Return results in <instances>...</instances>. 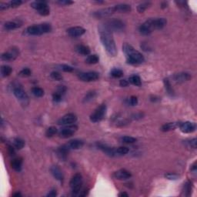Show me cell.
Segmentation results:
<instances>
[{"instance_id":"obj_1","label":"cell","mask_w":197,"mask_h":197,"mask_svg":"<svg viewBox=\"0 0 197 197\" xmlns=\"http://www.w3.org/2000/svg\"><path fill=\"white\" fill-rule=\"evenodd\" d=\"M99 32L100 36V41L102 46H104L106 51L110 56H116L117 55V48L116 42L114 40L112 33L109 31L106 30L103 27H99Z\"/></svg>"},{"instance_id":"obj_2","label":"cell","mask_w":197,"mask_h":197,"mask_svg":"<svg viewBox=\"0 0 197 197\" xmlns=\"http://www.w3.org/2000/svg\"><path fill=\"white\" fill-rule=\"evenodd\" d=\"M123 51L126 57V63L129 65L141 64L145 61L144 56L141 53L136 50L133 46L128 43H124Z\"/></svg>"},{"instance_id":"obj_3","label":"cell","mask_w":197,"mask_h":197,"mask_svg":"<svg viewBox=\"0 0 197 197\" xmlns=\"http://www.w3.org/2000/svg\"><path fill=\"white\" fill-rule=\"evenodd\" d=\"M52 31L51 25L49 23H42L39 25L30 26L26 28V32L29 36H41L49 33Z\"/></svg>"},{"instance_id":"obj_4","label":"cell","mask_w":197,"mask_h":197,"mask_svg":"<svg viewBox=\"0 0 197 197\" xmlns=\"http://www.w3.org/2000/svg\"><path fill=\"white\" fill-rule=\"evenodd\" d=\"M101 26L112 33V32L123 31L125 28V23L120 19H112L106 22L104 24H102Z\"/></svg>"},{"instance_id":"obj_5","label":"cell","mask_w":197,"mask_h":197,"mask_svg":"<svg viewBox=\"0 0 197 197\" xmlns=\"http://www.w3.org/2000/svg\"><path fill=\"white\" fill-rule=\"evenodd\" d=\"M82 185V176L80 173H76L71 179L69 186L72 190V195L76 196L80 193Z\"/></svg>"},{"instance_id":"obj_6","label":"cell","mask_w":197,"mask_h":197,"mask_svg":"<svg viewBox=\"0 0 197 197\" xmlns=\"http://www.w3.org/2000/svg\"><path fill=\"white\" fill-rule=\"evenodd\" d=\"M106 109H107V108H106V106L105 104H102L97 107L89 117L90 121L93 122V123H99L101 120H102V119L104 118L106 113Z\"/></svg>"},{"instance_id":"obj_7","label":"cell","mask_w":197,"mask_h":197,"mask_svg":"<svg viewBox=\"0 0 197 197\" xmlns=\"http://www.w3.org/2000/svg\"><path fill=\"white\" fill-rule=\"evenodd\" d=\"M13 94L16 99L23 105H28V96L27 93H26L23 88L19 85H16L13 87Z\"/></svg>"},{"instance_id":"obj_8","label":"cell","mask_w":197,"mask_h":197,"mask_svg":"<svg viewBox=\"0 0 197 197\" xmlns=\"http://www.w3.org/2000/svg\"><path fill=\"white\" fill-rule=\"evenodd\" d=\"M78 129V126L75 124L65 125L59 131V136L62 138L66 139L72 136L74 133H76Z\"/></svg>"},{"instance_id":"obj_9","label":"cell","mask_w":197,"mask_h":197,"mask_svg":"<svg viewBox=\"0 0 197 197\" xmlns=\"http://www.w3.org/2000/svg\"><path fill=\"white\" fill-rule=\"evenodd\" d=\"M115 12H116L115 8L112 6V7L105 8V9H101L95 11L93 13V15L96 19H103V18L109 17Z\"/></svg>"},{"instance_id":"obj_10","label":"cell","mask_w":197,"mask_h":197,"mask_svg":"<svg viewBox=\"0 0 197 197\" xmlns=\"http://www.w3.org/2000/svg\"><path fill=\"white\" fill-rule=\"evenodd\" d=\"M19 55V50L18 48L13 47L9 49L7 52L2 53L1 58L3 61L10 62V61L15 60Z\"/></svg>"},{"instance_id":"obj_11","label":"cell","mask_w":197,"mask_h":197,"mask_svg":"<svg viewBox=\"0 0 197 197\" xmlns=\"http://www.w3.org/2000/svg\"><path fill=\"white\" fill-rule=\"evenodd\" d=\"M139 31L141 34L144 35V36H148L150 33H152V31H154L153 25H152V19H149L145 23H142L139 26Z\"/></svg>"},{"instance_id":"obj_12","label":"cell","mask_w":197,"mask_h":197,"mask_svg":"<svg viewBox=\"0 0 197 197\" xmlns=\"http://www.w3.org/2000/svg\"><path fill=\"white\" fill-rule=\"evenodd\" d=\"M77 121V116L74 113H68L66 115H65L62 118H60L57 123L59 125H71V124H74Z\"/></svg>"},{"instance_id":"obj_13","label":"cell","mask_w":197,"mask_h":197,"mask_svg":"<svg viewBox=\"0 0 197 197\" xmlns=\"http://www.w3.org/2000/svg\"><path fill=\"white\" fill-rule=\"evenodd\" d=\"M99 78V74L96 72H82L79 75V79L83 82L96 81Z\"/></svg>"},{"instance_id":"obj_14","label":"cell","mask_w":197,"mask_h":197,"mask_svg":"<svg viewBox=\"0 0 197 197\" xmlns=\"http://www.w3.org/2000/svg\"><path fill=\"white\" fill-rule=\"evenodd\" d=\"M179 129L184 133H191L196 130V123H192V122H184V123H180Z\"/></svg>"},{"instance_id":"obj_15","label":"cell","mask_w":197,"mask_h":197,"mask_svg":"<svg viewBox=\"0 0 197 197\" xmlns=\"http://www.w3.org/2000/svg\"><path fill=\"white\" fill-rule=\"evenodd\" d=\"M69 147L68 146V145H63V146H60L56 150V155L57 156L59 157V159L65 161L66 160L67 157H68V154L69 152Z\"/></svg>"},{"instance_id":"obj_16","label":"cell","mask_w":197,"mask_h":197,"mask_svg":"<svg viewBox=\"0 0 197 197\" xmlns=\"http://www.w3.org/2000/svg\"><path fill=\"white\" fill-rule=\"evenodd\" d=\"M85 29L81 26H74L67 29L68 33L71 37H79L85 34Z\"/></svg>"},{"instance_id":"obj_17","label":"cell","mask_w":197,"mask_h":197,"mask_svg":"<svg viewBox=\"0 0 197 197\" xmlns=\"http://www.w3.org/2000/svg\"><path fill=\"white\" fill-rule=\"evenodd\" d=\"M114 178L116 179H119V180H125V179H128L132 176V174H131V172H129L126 169H120V170L116 171L113 173L112 175Z\"/></svg>"},{"instance_id":"obj_18","label":"cell","mask_w":197,"mask_h":197,"mask_svg":"<svg viewBox=\"0 0 197 197\" xmlns=\"http://www.w3.org/2000/svg\"><path fill=\"white\" fill-rule=\"evenodd\" d=\"M23 25V22L20 20H13V21H9L6 22L4 24V28L7 31H11L16 29V28H19L22 26Z\"/></svg>"},{"instance_id":"obj_19","label":"cell","mask_w":197,"mask_h":197,"mask_svg":"<svg viewBox=\"0 0 197 197\" xmlns=\"http://www.w3.org/2000/svg\"><path fill=\"white\" fill-rule=\"evenodd\" d=\"M30 6L32 9H36V11L38 12V13L39 12L43 11V10L49 8L47 2H44V1H35V2H32L30 4Z\"/></svg>"},{"instance_id":"obj_20","label":"cell","mask_w":197,"mask_h":197,"mask_svg":"<svg viewBox=\"0 0 197 197\" xmlns=\"http://www.w3.org/2000/svg\"><path fill=\"white\" fill-rule=\"evenodd\" d=\"M50 172H51L52 175L55 179L59 180V181H63V179H64L63 172L58 166H53L50 168Z\"/></svg>"},{"instance_id":"obj_21","label":"cell","mask_w":197,"mask_h":197,"mask_svg":"<svg viewBox=\"0 0 197 197\" xmlns=\"http://www.w3.org/2000/svg\"><path fill=\"white\" fill-rule=\"evenodd\" d=\"M191 79V76L188 72H179V73L175 74L173 76V80L176 82H184L189 81Z\"/></svg>"},{"instance_id":"obj_22","label":"cell","mask_w":197,"mask_h":197,"mask_svg":"<svg viewBox=\"0 0 197 197\" xmlns=\"http://www.w3.org/2000/svg\"><path fill=\"white\" fill-rule=\"evenodd\" d=\"M166 23L167 21L165 18H155V19H152V25H153L154 30L161 29V28H164Z\"/></svg>"},{"instance_id":"obj_23","label":"cell","mask_w":197,"mask_h":197,"mask_svg":"<svg viewBox=\"0 0 197 197\" xmlns=\"http://www.w3.org/2000/svg\"><path fill=\"white\" fill-rule=\"evenodd\" d=\"M98 147L99 149H100L101 150L104 152L105 153L110 155V156H115V155H116V150L113 149V148L109 147V146H108L107 145L103 144V143H98Z\"/></svg>"},{"instance_id":"obj_24","label":"cell","mask_w":197,"mask_h":197,"mask_svg":"<svg viewBox=\"0 0 197 197\" xmlns=\"http://www.w3.org/2000/svg\"><path fill=\"white\" fill-rule=\"evenodd\" d=\"M114 8H115L116 12H129L132 9L130 5L125 3L118 4L114 6Z\"/></svg>"},{"instance_id":"obj_25","label":"cell","mask_w":197,"mask_h":197,"mask_svg":"<svg viewBox=\"0 0 197 197\" xmlns=\"http://www.w3.org/2000/svg\"><path fill=\"white\" fill-rule=\"evenodd\" d=\"M68 146L70 150H80L84 145V142L80 139H73L69 142Z\"/></svg>"},{"instance_id":"obj_26","label":"cell","mask_w":197,"mask_h":197,"mask_svg":"<svg viewBox=\"0 0 197 197\" xmlns=\"http://www.w3.org/2000/svg\"><path fill=\"white\" fill-rule=\"evenodd\" d=\"M22 165H23V159L21 158H15L11 162L12 168L16 172L21 171Z\"/></svg>"},{"instance_id":"obj_27","label":"cell","mask_w":197,"mask_h":197,"mask_svg":"<svg viewBox=\"0 0 197 197\" xmlns=\"http://www.w3.org/2000/svg\"><path fill=\"white\" fill-rule=\"evenodd\" d=\"M76 50L79 54L82 55H89L90 54V52H91L89 46H84V45L77 46L76 48Z\"/></svg>"},{"instance_id":"obj_28","label":"cell","mask_w":197,"mask_h":197,"mask_svg":"<svg viewBox=\"0 0 197 197\" xmlns=\"http://www.w3.org/2000/svg\"><path fill=\"white\" fill-rule=\"evenodd\" d=\"M180 123H166L161 127V130L163 132H169L171 130H174L179 125Z\"/></svg>"},{"instance_id":"obj_29","label":"cell","mask_w":197,"mask_h":197,"mask_svg":"<svg viewBox=\"0 0 197 197\" xmlns=\"http://www.w3.org/2000/svg\"><path fill=\"white\" fill-rule=\"evenodd\" d=\"M129 82L136 86H140L142 85V81H141L140 77L137 75H133L129 78Z\"/></svg>"},{"instance_id":"obj_30","label":"cell","mask_w":197,"mask_h":197,"mask_svg":"<svg viewBox=\"0 0 197 197\" xmlns=\"http://www.w3.org/2000/svg\"><path fill=\"white\" fill-rule=\"evenodd\" d=\"M12 72V69L9 66H2L1 67V75L2 77H7V76H10V74Z\"/></svg>"},{"instance_id":"obj_31","label":"cell","mask_w":197,"mask_h":197,"mask_svg":"<svg viewBox=\"0 0 197 197\" xmlns=\"http://www.w3.org/2000/svg\"><path fill=\"white\" fill-rule=\"evenodd\" d=\"M99 58L97 55L96 54H93V55H90L86 58L85 59V63H88V64L93 65V64H96L99 63Z\"/></svg>"},{"instance_id":"obj_32","label":"cell","mask_w":197,"mask_h":197,"mask_svg":"<svg viewBox=\"0 0 197 197\" xmlns=\"http://www.w3.org/2000/svg\"><path fill=\"white\" fill-rule=\"evenodd\" d=\"M163 82H164V85H165L166 91L167 92V93H168L169 96H172L174 95V91H173V89H172V85H171L169 80H168V79H165Z\"/></svg>"},{"instance_id":"obj_33","label":"cell","mask_w":197,"mask_h":197,"mask_svg":"<svg viewBox=\"0 0 197 197\" xmlns=\"http://www.w3.org/2000/svg\"><path fill=\"white\" fill-rule=\"evenodd\" d=\"M191 191H192V183L190 182V181H188V182H186V183L184 184L183 190H182V195L188 196L190 195Z\"/></svg>"},{"instance_id":"obj_34","label":"cell","mask_w":197,"mask_h":197,"mask_svg":"<svg viewBox=\"0 0 197 197\" xmlns=\"http://www.w3.org/2000/svg\"><path fill=\"white\" fill-rule=\"evenodd\" d=\"M150 6H151V2H142V3H140L137 6V11L139 13H142V12H144L148 8H150Z\"/></svg>"},{"instance_id":"obj_35","label":"cell","mask_w":197,"mask_h":197,"mask_svg":"<svg viewBox=\"0 0 197 197\" xmlns=\"http://www.w3.org/2000/svg\"><path fill=\"white\" fill-rule=\"evenodd\" d=\"M96 96V91H89V93H86V95L84 96L82 102H83L84 103L90 102V101H92L93 99H94Z\"/></svg>"},{"instance_id":"obj_36","label":"cell","mask_w":197,"mask_h":197,"mask_svg":"<svg viewBox=\"0 0 197 197\" xmlns=\"http://www.w3.org/2000/svg\"><path fill=\"white\" fill-rule=\"evenodd\" d=\"M13 145L14 147L17 150H22L25 146V142L19 138H15L13 140Z\"/></svg>"},{"instance_id":"obj_37","label":"cell","mask_w":197,"mask_h":197,"mask_svg":"<svg viewBox=\"0 0 197 197\" xmlns=\"http://www.w3.org/2000/svg\"><path fill=\"white\" fill-rule=\"evenodd\" d=\"M32 93L36 97H42L44 95V90L42 88L35 86L32 88Z\"/></svg>"},{"instance_id":"obj_38","label":"cell","mask_w":197,"mask_h":197,"mask_svg":"<svg viewBox=\"0 0 197 197\" xmlns=\"http://www.w3.org/2000/svg\"><path fill=\"white\" fill-rule=\"evenodd\" d=\"M57 133H58V130H57L56 127L51 126L48 128L47 130H46V136L48 138H51V137L54 136Z\"/></svg>"},{"instance_id":"obj_39","label":"cell","mask_w":197,"mask_h":197,"mask_svg":"<svg viewBox=\"0 0 197 197\" xmlns=\"http://www.w3.org/2000/svg\"><path fill=\"white\" fill-rule=\"evenodd\" d=\"M121 141L126 144H132V143H135L136 142L137 139L132 136H123L121 138Z\"/></svg>"},{"instance_id":"obj_40","label":"cell","mask_w":197,"mask_h":197,"mask_svg":"<svg viewBox=\"0 0 197 197\" xmlns=\"http://www.w3.org/2000/svg\"><path fill=\"white\" fill-rule=\"evenodd\" d=\"M110 74L113 78H120L123 76V72L120 69H113Z\"/></svg>"},{"instance_id":"obj_41","label":"cell","mask_w":197,"mask_h":197,"mask_svg":"<svg viewBox=\"0 0 197 197\" xmlns=\"http://www.w3.org/2000/svg\"><path fill=\"white\" fill-rule=\"evenodd\" d=\"M129 148L125 147V146H120V147L117 148L116 150V155H125L129 152Z\"/></svg>"},{"instance_id":"obj_42","label":"cell","mask_w":197,"mask_h":197,"mask_svg":"<svg viewBox=\"0 0 197 197\" xmlns=\"http://www.w3.org/2000/svg\"><path fill=\"white\" fill-rule=\"evenodd\" d=\"M31 70L29 69L28 68H25L23 69H22L20 72H19V75L21 77H23V78H26V77H28V76H31Z\"/></svg>"},{"instance_id":"obj_43","label":"cell","mask_w":197,"mask_h":197,"mask_svg":"<svg viewBox=\"0 0 197 197\" xmlns=\"http://www.w3.org/2000/svg\"><path fill=\"white\" fill-rule=\"evenodd\" d=\"M50 76H51L53 80H56V81H61V80H63V76L59 72H55V71L52 72L51 74H50Z\"/></svg>"},{"instance_id":"obj_44","label":"cell","mask_w":197,"mask_h":197,"mask_svg":"<svg viewBox=\"0 0 197 197\" xmlns=\"http://www.w3.org/2000/svg\"><path fill=\"white\" fill-rule=\"evenodd\" d=\"M9 5V8H17L23 4V1L21 0H13L11 2H8Z\"/></svg>"},{"instance_id":"obj_45","label":"cell","mask_w":197,"mask_h":197,"mask_svg":"<svg viewBox=\"0 0 197 197\" xmlns=\"http://www.w3.org/2000/svg\"><path fill=\"white\" fill-rule=\"evenodd\" d=\"M60 69L63 71V72H73V70H74V69L72 68V66H69V65H64V64L61 65Z\"/></svg>"},{"instance_id":"obj_46","label":"cell","mask_w":197,"mask_h":197,"mask_svg":"<svg viewBox=\"0 0 197 197\" xmlns=\"http://www.w3.org/2000/svg\"><path fill=\"white\" fill-rule=\"evenodd\" d=\"M62 96H63L61 95L60 93L55 92V93H53V100L55 102H59L61 100H62Z\"/></svg>"},{"instance_id":"obj_47","label":"cell","mask_w":197,"mask_h":197,"mask_svg":"<svg viewBox=\"0 0 197 197\" xmlns=\"http://www.w3.org/2000/svg\"><path fill=\"white\" fill-rule=\"evenodd\" d=\"M56 3L59 4V5H62V6H69V5L73 4L74 2L69 1V0H60V1H57Z\"/></svg>"},{"instance_id":"obj_48","label":"cell","mask_w":197,"mask_h":197,"mask_svg":"<svg viewBox=\"0 0 197 197\" xmlns=\"http://www.w3.org/2000/svg\"><path fill=\"white\" fill-rule=\"evenodd\" d=\"M165 177L169 180H176L179 178V176L174 173H167L165 175Z\"/></svg>"},{"instance_id":"obj_49","label":"cell","mask_w":197,"mask_h":197,"mask_svg":"<svg viewBox=\"0 0 197 197\" xmlns=\"http://www.w3.org/2000/svg\"><path fill=\"white\" fill-rule=\"evenodd\" d=\"M137 103H138V99H137L136 96H131L130 98H129V104H130L131 106H136Z\"/></svg>"},{"instance_id":"obj_50","label":"cell","mask_w":197,"mask_h":197,"mask_svg":"<svg viewBox=\"0 0 197 197\" xmlns=\"http://www.w3.org/2000/svg\"><path fill=\"white\" fill-rule=\"evenodd\" d=\"M67 90V88L65 86V85H59V87H58V89H57V93H60L61 95L63 96L64 95L65 93H66V92Z\"/></svg>"},{"instance_id":"obj_51","label":"cell","mask_w":197,"mask_h":197,"mask_svg":"<svg viewBox=\"0 0 197 197\" xmlns=\"http://www.w3.org/2000/svg\"><path fill=\"white\" fill-rule=\"evenodd\" d=\"M189 145L190 146H191L192 148H193V149H196L197 147V139L196 138L192 139L191 140H190L189 142Z\"/></svg>"},{"instance_id":"obj_52","label":"cell","mask_w":197,"mask_h":197,"mask_svg":"<svg viewBox=\"0 0 197 197\" xmlns=\"http://www.w3.org/2000/svg\"><path fill=\"white\" fill-rule=\"evenodd\" d=\"M9 8V3H4V2H1V3H0V10H1V11L7 9Z\"/></svg>"},{"instance_id":"obj_53","label":"cell","mask_w":197,"mask_h":197,"mask_svg":"<svg viewBox=\"0 0 197 197\" xmlns=\"http://www.w3.org/2000/svg\"><path fill=\"white\" fill-rule=\"evenodd\" d=\"M129 81L126 80H121L120 82V85L122 87H126L127 85H129Z\"/></svg>"},{"instance_id":"obj_54","label":"cell","mask_w":197,"mask_h":197,"mask_svg":"<svg viewBox=\"0 0 197 197\" xmlns=\"http://www.w3.org/2000/svg\"><path fill=\"white\" fill-rule=\"evenodd\" d=\"M57 195V193H56V190H52L51 191L49 192V193L47 194V196L48 197H54L55 196Z\"/></svg>"},{"instance_id":"obj_55","label":"cell","mask_w":197,"mask_h":197,"mask_svg":"<svg viewBox=\"0 0 197 197\" xmlns=\"http://www.w3.org/2000/svg\"><path fill=\"white\" fill-rule=\"evenodd\" d=\"M8 150H9V153L10 155H15V150H14V148L11 146H9V148H8Z\"/></svg>"},{"instance_id":"obj_56","label":"cell","mask_w":197,"mask_h":197,"mask_svg":"<svg viewBox=\"0 0 197 197\" xmlns=\"http://www.w3.org/2000/svg\"><path fill=\"white\" fill-rule=\"evenodd\" d=\"M82 192V193H80V196H85L88 195V193H89V190H84Z\"/></svg>"},{"instance_id":"obj_57","label":"cell","mask_w":197,"mask_h":197,"mask_svg":"<svg viewBox=\"0 0 197 197\" xmlns=\"http://www.w3.org/2000/svg\"><path fill=\"white\" fill-rule=\"evenodd\" d=\"M119 196H120V197H123V196L128 197V196H129V195H128V193H125V192H123V193H120L119 194Z\"/></svg>"},{"instance_id":"obj_58","label":"cell","mask_w":197,"mask_h":197,"mask_svg":"<svg viewBox=\"0 0 197 197\" xmlns=\"http://www.w3.org/2000/svg\"><path fill=\"white\" fill-rule=\"evenodd\" d=\"M161 7L162 9H165L167 7V2H163L161 3Z\"/></svg>"},{"instance_id":"obj_59","label":"cell","mask_w":197,"mask_h":197,"mask_svg":"<svg viewBox=\"0 0 197 197\" xmlns=\"http://www.w3.org/2000/svg\"><path fill=\"white\" fill-rule=\"evenodd\" d=\"M191 171H193V172H196V163H194V165L193 166V167L191 168Z\"/></svg>"},{"instance_id":"obj_60","label":"cell","mask_w":197,"mask_h":197,"mask_svg":"<svg viewBox=\"0 0 197 197\" xmlns=\"http://www.w3.org/2000/svg\"><path fill=\"white\" fill-rule=\"evenodd\" d=\"M14 197H18V196H22V194L20 193H16L13 194Z\"/></svg>"}]
</instances>
